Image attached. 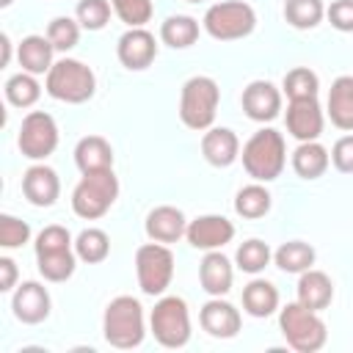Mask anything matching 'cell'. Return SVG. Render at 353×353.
Segmentation results:
<instances>
[{
    "label": "cell",
    "mask_w": 353,
    "mask_h": 353,
    "mask_svg": "<svg viewBox=\"0 0 353 353\" xmlns=\"http://www.w3.org/2000/svg\"><path fill=\"white\" fill-rule=\"evenodd\" d=\"M143 229H146V237L154 243H176L188 232V221L179 207L160 204L146 215Z\"/></svg>",
    "instance_id": "obj_17"
},
{
    "label": "cell",
    "mask_w": 353,
    "mask_h": 353,
    "mask_svg": "<svg viewBox=\"0 0 353 353\" xmlns=\"http://www.w3.org/2000/svg\"><path fill=\"white\" fill-rule=\"evenodd\" d=\"M17 146L25 157L30 160H44L55 152L58 146V124L50 113L44 110H30L22 119L19 135H17Z\"/></svg>",
    "instance_id": "obj_10"
},
{
    "label": "cell",
    "mask_w": 353,
    "mask_h": 353,
    "mask_svg": "<svg viewBox=\"0 0 353 353\" xmlns=\"http://www.w3.org/2000/svg\"><path fill=\"white\" fill-rule=\"evenodd\" d=\"M72 245L74 243L69 237V229L58 226V223H50L36 234V254H52V251H63V248H72Z\"/></svg>",
    "instance_id": "obj_40"
},
{
    "label": "cell",
    "mask_w": 353,
    "mask_h": 353,
    "mask_svg": "<svg viewBox=\"0 0 353 353\" xmlns=\"http://www.w3.org/2000/svg\"><path fill=\"white\" fill-rule=\"evenodd\" d=\"M110 6L127 28H143L154 14L152 0H110Z\"/></svg>",
    "instance_id": "obj_36"
},
{
    "label": "cell",
    "mask_w": 353,
    "mask_h": 353,
    "mask_svg": "<svg viewBox=\"0 0 353 353\" xmlns=\"http://www.w3.org/2000/svg\"><path fill=\"white\" fill-rule=\"evenodd\" d=\"M270 204H273V199H270L268 188L259 185V182H251V185L240 188L237 196H234V212H237L240 218H251V221L268 215Z\"/></svg>",
    "instance_id": "obj_28"
},
{
    "label": "cell",
    "mask_w": 353,
    "mask_h": 353,
    "mask_svg": "<svg viewBox=\"0 0 353 353\" xmlns=\"http://www.w3.org/2000/svg\"><path fill=\"white\" fill-rule=\"evenodd\" d=\"M110 19V3L108 0H80L77 3V22L85 30H102Z\"/></svg>",
    "instance_id": "obj_38"
},
{
    "label": "cell",
    "mask_w": 353,
    "mask_h": 353,
    "mask_svg": "<svg viewBox=\"0 0 353 353\" xmlns=\"http://www.w3.org/2000/svg\"><path fill=\"white\" fill-rule=\"evenodd\" d=\"M0 50H3L0 66H8V61H11V39H8V33H0Z\"/></svg>",
    "instance_id": "obj_44"
},
{
    "label": "cell",
    "mask_w": 353,
    "mask_h": 353,
    "mask_svg": "<svg viewBox=\"0 0 353 353\" xmlns=\"http://www.w3.org/2000/svg\"><path fill=\"white\" fill-rule=\"evenodd\" d=\"M14 0H0V8H6V6H11Z\"/></svg>",
    "instance_id": "obj_45"
},
{
    "label": "cell",
    "mask_w": 353,
    "mask_h": 353,
    "mask_svg": "<svg viewBox=\"0 0 353 353\" xmlns=\"http://www.w3.org/2000/svg\"><path fill=\"white\" fill-rule=\"evenodd\" d=\"M243 309L251 317H270L279 309V290L265 279L248 281L243 287Z\"/></svg>",
    "instance_id": "obj_26"
},
{
    "label": "cell",
    "mask_w": 353,
    "mask_h": 353,
    "mask_svg": "<svg viewBox=\"0 0 353 353\" xmlns=\"http://www.w3.org/2000/svg\"><path fill=\"white\" fill-rule=\"evenodd\" d=\"M243 168L248 171L251 179L256 182H273L281 176L284 165H287V146H284V135L276 132L273 127H262L259 132H254L245 146H243Z\"/></svg>",
    "instance_id": "obj_1"
},
{
    "label": "cell",
    "mask_w": 353,
    "mask_h": 353,
    "mask_svg": "<svg viewBox=\"0 0 353 353\" xmlns=\"http://www.w3.org/2000/svg\"><path fill=\"white\" fill-rule=\"evenodd\" d=\"M323 17H325L323 0H284V19L298 30L317 28Z\"/></svg>",
    "instance_id": "obj_31"
},
{
    "label": "cell",
    "mask_w": 353,
    "mask_h": 353,
    "mask_svg": "<svg viewBox=\"0 0 353 353\" xmlns=\"http://www.w3.org/2000/svg\"><path fill=\"white\" fill-rule=\"evenodd\" d=\"M47 39L52 41L55 50L61 52H69L77 39H80V22L69 19V17H55L50 25H47Z\"/></svg>",
    "instance_id": "obj_37"
},
{
    "label": "cell",
    "mask_w": 353,
    "mask_h": 353,
    "mask_svg": "<svg viewBox=\"0 0 353 353\" xmlns=\"http://www.w3.org/2000/svg\"><path fill=\"white\" fill-rule=\"evenodd\" d=\"M334 298V284L323 270H303L298 279V303H303L312 312H323Z\"/></svg>",
    "instance_id": "obj_23"
},
{
    "label": "cell",
    "mask_w": 353,
    "mask_h": 353,
    "mask_svg": "<svg viewBox=\"0 0 353 353\" xmlns=\"http://www.w3.org/2000/svg\"><path fill=\"white\" fill-rule=\"evenodd\" d=\"M149 328L163 347H185L190 342V312L176 295H165L149 314Z\"/></svg>",
    "instance_id": "obj_7"
},
{
    "label": "cell",
    "mask_w": 353,
    "mask_h": 353,
    "mask_svg": "<svg viewBox=\"0 0 353 353\" xmlns=\"http://www.w3.org/2000/svg\"><path fill=\"white\" fill-rule=\"evenodd\" d=\"M331 163L342 174H353V135H342L331 149Z\"/></svg>",
    "instance_id": "obj_42"
},
{
    "label": "cell",
    "mask_w": 353,
    "mask_h": 353,
    "mask_svg": "<svg viewBox=\"0 0 353 353\" xmlns=\"http://www.w3.org/2000/svg\"><path fill=\"white\" fill-rule=\"evenodd\" d=\"M74 254H77V259H83V262H88V265H97V262L108 259V254H110V237H108L102 229L88 226V229H83V232L77 234V240H74Z\"/></svg>",
    "instance_id": "obj_30"
},
{
    "label": "cell",
    "mask_w": 353,
    "mask_h": 353,
    "mask_svg": "<svg viewBox=\"0 0 353 353\" xmlns=\"http://www.w3.org/2000/svg\"><path fill=\"white\" fill-rule=\"evenodd\" d=\"M22 193L33 207H52L61 193V179L50 165L36 163L22 174Z\"/></svg>",
    "instance_id": "obj_16"
},
{
    "label": "cell",
    "mask_w": 353,
    "mask_h": 353,
    "mask_svg": "<svg viewBox=\"0 0 353 353\" xmlns=\"http://www.w3.org/2000/svg\"><path fill=\"white\" fill-rule=\"evenodd\" d=\"M320 80L309 66H295L284 74V94L287 99H312L317 97Z\"/></svg>",
    "instance_id": "obj_34"
},
{
    "label": "cell",
    "mask_w": 353,
    "mask_h": 353,
    "mask_svg": "<svg viewBox=\"0 0 353 353\" xmlns=\"http://www.w3.org/2000/svg\"><path fill=\"white\" fill-rule=\"evenodd\" d=\"M50 292L44 284L39 281H22L17 290H14V298H11V309H14V317L25 325H36L41 320L50 317Z\"/></svg>",
    "instance_id": "obj_12"
},
{
    "label": "cell",
    "mask_w": 353,
    "mask_h": 353,
    "mask_svg": "<svg viewBox=\"0 0 353 353\" xmlns=\"http://www.w3.org/2000/svg\"><path fill=\"white\" fill-rule=\"evenodd\" d=\"M188 3H204V0H188Z\"/></svg>",
    "instance_id": "obj_46"
},
{
    "label": "cell",
    "mask_w": 353,
    "mask_h": 353,
    "mask_svg": "<svg viewBox=\"0 0 353 353\" xmlns=\"http://www.w3.org/2000/svg\"><path fill=\"white\" fill-rule=\"evenodd\" d=\"M52 41L47 36H25L17 47V61L22 66V72H30V74H47L52 69Z\"/></svg>",
    "instance_id": "obj_22"
},
{
    "label": "cell",
    "mask_w": 353,
    "mask_h": 353,
    "mask_svg": "<svg viewBox=\"0 0 353 353\" xmlns=\"http://www.w3.org/2000/svg\"><path fill=\"white\" fill-rule=\"evenodd\" d=\"M199 320H201V328L215 339H232L240 331V312L229 301H221L215 295L201 306Z\"/></svg>",
    "instance_id": "obj_18"
},
{
    "label": "cell",
    "mask_w": 353,
    "mask_h": 353,
    "mask_svg": "<svg viewBox=\"0 0 353 353\" xmlns=\"http://www.w3.org/2000/svg\"><path fill=\"white\" fill-rule=\"evenodd\" d=\"M116 55H119L121 66H127L132 72H141V69H146L157 58V41H154V36L146 28H130L119 39Z\"/></svg>",
    "instance_id": "obj_14"
},
{
    "label": "cell",
    "mask_w": 353,
    "mask_h": 353,
    "mask_svg": "<svg viewBox=\"0 0 353 353\" xmlns=\"http://www.w3.org/2000/svg\"><path fill=\"white\" fill-rule=\"evenodd\" d=\"M270 248H268V243H262V240H256V237H251V240H245L240 248H237V254H234V262H237V268L243 270V273H259V270H265L268 268V262H270Z\"/></svg>",
    "instance_id": "obj_35"
},
{
    "label": "cell",
    "mask_w": 353,
    "mask_h": 353,
    "mask_svg": "<svg viewBox=\"0 0 353 353\" xmlns=\"http://www.w3.org/2000/svg\"><path fill=\"white\" fill-rule=\"evenodd\" d=\"M74 163L83 174L113 168V149L102 135H85L74 146Z\"/></svg>",
    "instance_id": "obj_24"
},
{
    "label": "cell",
    "mask_w": 353,
    "mask_h": 353,
    "mask_svg": "<svg viewBox=\"0 0 353 353\" xmlns=\"http://www.w3.org/2000/svg\"><path fill=\"white\" fill-rule=\"evenodd\" d=\"M36 262H39V273L47 281H66L74 273L77 254L72 248H63V251H52V254H36Z\"/></svg>",
    "instance_id": "obj_32"
},
{
    "label": "cell",
    "mask_w": 353,
    "mask_h": 353,
    "mask_svg": "<svg viewBox=\"0 0 353 353\" xmlns=\"http://www.w3.org/2000/svg\"><path fill=\"white\" fill-rule=\"evenodd\" d=\"M243 110L254 121H273L281 110V91L268 80H254L243 88Z\"/></svg>",
    "instance_id": "obj_15"
},
{
    "label": "cell",
    "mask_w": 353,
    "mask_h": 353,
    "mask_svg": "<svg viewBox=\"0 0 353 353\" xmlns=\"http://www.w3.org/2000/svg\"><path fill=\"white\" fill-rule=\"evenodd\" d=\"M273 259L284 273H303L314 265V248L303 240H290L276 248Z\"/></svg>",
    "instance_id": "obj_29"
},
{
    "label": "cell",
    "mask_w": 353,
    "mask_h": 353,
    "mask_svg": "<svg viewBox=\"0 0 353 353\" xmlns=\"http://www.w3.org/2000/svg\"><path fill=\"white\" fill-rule=\"evenodd\" d=\"M30 240V226L8 212L0 215V245L3 248H19Z\"/></svg>",
    "instance_id": "obj_39"
},
{
    "label": "cell",
    "mask_w": 353,
    "mask_h": 353,
    "mask_svg": "<svg viewBox=\"0 0 353 353\" xmlns=\"http://www.w3.org/2000/svg\"><path fill=\"white\" fill-rule=\"evenodd\" d=\"M17 284V262L11 256H0V290L11 292Z\"/></svg>",
    "instance_id": "obj_43"
},
{
    "label": "cell",
    "mask_w": 353,
    "mask_h": 353,
    "mask_svg": "<svg viewBox=\"0 0 353 353\" xmlns=\"http://www.w3.org/2000/svg\"><path fill=\"white\" fill-rule=\"evenodd\" d=\"M256 28V14L243 0H223L207 8L204 14V30L218 41H234L245 39Z\"/></svg>",
    "instance_id": "obj_8"
},
{
    "label": "cell",
    "mask_w": 353,
    "mask_h": 353,
    "mask_svg": "<svg viewBox=\"0 0 353 353\" xmlns=\"http://www.w3.org/2000/svg\"><path fill=\"white\" fill-rule=\"evenodd\" d=\"M325 17L336 30L353 33V0H334L325 8Z\"/></svg>",
    "instance_id": "obj_41"
},
{
    "label": "cell",
    "mask_w": 353,
    "mask_h": 353,
    "mask_svg": "<svg viewBox=\"0 0 353 353\" xmlns=\"http://www.w3.org/2000/svg\"><path fill=\"white\" fill-rule=\"evenodd\" d=\"M102 334H105V342L119 350L138 347L146 336L143 306L138 303V298H132V295L113 298L102 314Z\"/></svg>",
    "instance_id": "obj_2"
},
{
    "label": "cell",
    "mask_w": 353,
    "mask_h": 353,
    "mask_svg": "<svg viewBox=\"0 0 353 353\" xmlns=\"http://www.w3.org/2000/svg\"><path fill=\"white\" fill-rule=\"evenodd\" d=\"M160 39L174 50H185L199 39V22L188 14H174L160 25Z\"/></svg>",
    "instance_id": "obj_27"
},
{
    "label": "cell",
    "mask_w": 353,
    "mask_h": 353,
    "mask_svg": "<svg viewBox=\"0 0 353 353\" xmlns=\"http://www.w3.org/2000/svg\"><path fill=\"white\" fill-rule=\"evenodd\" d=\"M44 88H47V94L52 99H61V102H69V105H80V102H85V99L94 97L97 77H94V72L83 61L61 58L47 72Z\"/></svg>",
    "instance_id": "obj_3"
},
{
    "label": "cell",
    "mask_w": 353,
    "mask_h": 353,
    "mask_svg": "<svg viewBox=\"0 0 353 353\" xmlns=\"http://www.w3.org/2000/svg\"><path fill=\"white\" fill-rule=\"evenodd\" d=\"M188 243L193 248H201V251H218L223 248L226 243H232L234 237V223L223 215H199L196 221L188 223V232H185Z\"/></svg>",
    "instance_id": "obj_11"
},
{
    "label": "cell",
    "mask_w": 353,
    "mask_h": 353,
    "mask_svg": "<svg viewBox=\"0 0 353 353\" xmlns=\"http://www.w3.org/2000/svg\"><path fill=\"white\" fill-rule=\"evenodd\" d=\"M218 99H221V88L212 77L207 74H196L190 80H185L182 85V97H179V119L185 127L190 130H210L215 121V110H218Z\"/></svg>",
    "instance_id": "obj_5"
},
{
    "label": "cell",
    "mask_w": 353,
    "mask_h": 353,
    "mask_svg": "<svg viewBox=\"0 0 353 353\" xmlns=\"http://www.w3.org/2000/svg\"><path fill=\"white\" fill-rule=\"evenodd\" d=\"M328 163H331V154L317 141H303L292 152V168H295V174L301 179H317V176H323L325 168H328Z\"/></svg>",
    "instance_id": "obj_25"
},
{
    "label": "cell",
    "mask_w": 353,
    "mask_h": 353,
    "mask_svg": "<svg viewBox=\"0 0 353 353\" xmlns=\"http://www.w3.org/2000/svg\"><path fill=\"white\" fill-rule=\"evenodd\" d=\"M39 97H41V85L36 83V74L19 72V74L6 80V99L14 108H30Z\"/></svg>",
    "instance_id": "obj_33"
},
{
    "label": "cell",
    "mask_w": 353,
    "mask_h": 353,
    "mask_svg": "<svg viewBox=\"0 0 353 353\" xmlns=\"http://www.w3.org/2000/svg\"><path fill=\"white\" fill-rule=\"evenodd\" d=\"M279 328H281L287 345L295 347L298 353H314L328 339V331H325V323H323L320 312H312L298 301L287 303L279 312Z\"/></svg>",
    "instance_id": "obj_4"
},
{
    "label": "cell",
    "mask_w": 353,
    "mask_h": 353,
    "mask_svg": "<svg viewBox=\"0 0 353 353\" xmlns=\"http://www.w3.org/2000/svg\"><path fill=\"white\" fill-rule=\"evenodd\" d=\"M323 110L317 105V97L312 99H290L287 105V132L295 141H317L323 135Z\"/></svg>",
    "instance_id": "obj_13"
},
{
    "label": "cell",
    "mask_w": 353,
    "mask_h": 353,
    "mask_svg": "<svg viewBox=\"0 0 353 353\" xmlns=\"http://www.w3.org/2000/svg\"><path fill=\"white\" fill-rule=\"evenodd\" d=\"M328 119L334 127L353 132V74H342L328 91Z\"/></svg>",
    "instance_id": "obj_21"
},
{
    "label": "cell",
    "mask_w": 353,
    "mask_h": 353,
    "mask_svg": "<svg viewBox=\"0 0 353 353\" xmlns=\"http://www.w3.org/2000/svg\"><path fill=\"white\" fill-rule=\"evenodd\" d=\"M201 154L210 165L226 168L240 157V141L229 127H210L201 135Z\"/></svg>",
    "instance_id": "obj_19"
},
{
    "label": "cell",
    "mask_w": 353,
    "mask_h": 353,
    "mask_svg": "<svg viewBox=\"0 0 353 353\" xmlns=\"http://www.w3.org/2000/svg\"><path fill=\"white\" fill-rule=\"evenodd\" d=\"M232 279H234L232 262L221 251H207L201 265H199V281H201L204 292L221 298L232 290Z\"/></svg>",
    "instance_id": "obj_20"
},
{
    "label": "cell",
    "mask_w": 353,
    "mask_h": 353,
    "mask_svg": "<svg viewBox=\"0 0 353 353\" xmlns=\"http://www.w3.org/2000/svg\"><path fill=\"white\" fill-rule=\"evenodd\" d=\"M138 287L146 295H163L174 279V254L165 243H143L135 251Z\"/></svg>",
    "instance_id": "obj_9"
},
{
    "label": "cell",
    "mask_w": 353,
    "mask_h": 353,
    "mask_svg": "<svg viewBox=\"0 0 353 353\" xmlns=\"http://www.w3.org/2000/svg\"><path fill=\"white\" fill-rule=\"evenodd\" d=\"M116 196H119V179H116L113 168L91 171V174H83V179L74 185L72 210H74V215H80L85 221H97L113 207Z\"/></svg>",
    "instance_id": "obj_6"
}]
</instances>
